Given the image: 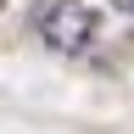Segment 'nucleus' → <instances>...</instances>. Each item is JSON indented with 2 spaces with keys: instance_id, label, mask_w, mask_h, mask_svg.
I'll use <instances>...</instances> for the list:
<instances>
[{
  "instance_id": "obj_1",
  "label": "nucleus",
  "mask_w": 134,
  "mask_h": 134,
  "mask_svg": "<svg viewBox=\"0 0 134 134\" xmlns=\"http://www.w3.org/2000/svg\"><path fill=\"white\" fill-rule=\"evenodd\" d=\"M39 34L50 50H90L100 39V11L90 6V0H45L39 6Z\"/></svg>"
},
{
  "instance_id": "obj_2",
  "label": "nucleus",
  "mask_w": 134,
  "mask_h": 134,
  "mask_svg": "<svg viewBox=\"0 0 134 134\" xmlns=\"http://www.w3.org/2000/svg\"><path fill=\"white\" fill-rule=\"evenodd\" d=\"M106 6H112V11H129V17H134V0H106Z\"/></svg>"
},
{
  "instance_id": "obj_3",
  "label": "nucleus",
  "mask_w": 134,
  "mask_h": 134,
  "mask_svg": "<svg viewBox=\"0 0 134 134\" xmlns=\"http://www.w3.org/2000/svg\"><path fill=\"white\" fill-rule=\"evenodd\" d=\"M0 6H6V0H0Z\"/></svg>"
}]
</instances>
